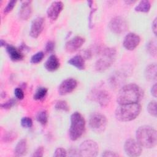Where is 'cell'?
<instances>
[{"mask_svg":"<svg viewBox=\"0 0 157 157\" xmlns=\"http://www.w3.org/2000/svg\"><path fill=\"white\" fill-rule=\"evenodd\" d=\"M27 150V141L26 139H22L16 145L14 154L16 156H21L26 154Z\"/></svg>","mask_w":157,"mask_h":157,"instance_id":"cell-19","label":"cell"},{"mask_svg":"<svg viewBox=\"0 0 157 157\" xmlns=\"http://www.w3.org/2000/svg\"><path fill=\"white\" fill-rule=\"evenodd\" d=\"M157 47H156V40L155 39L151 40L148 42L147 44V50L149 53L150 55L156 56L157 52Z\"/></svg>","mask_w":157,"mask_h":157,"instance_id":"cell-24","label":"cell"},{"mask_svg":"<svg viewBox=\"0 0 157 157\" xmlns=\"http://www.w3.org/2000/svg\"><path fill=\"white\" fill-rule=\"evenodd\" d=\"M156 25H157V22H156V18H155L152 23V30L154 33V34L156 35V31H157V28H156Z\"/></svg>","mask_w":157,"mask_h":157,"instance_id":"cell-40","label":"cell"},{"mask_svg":"<svg viewBox=\"0 0 157 157\" xmlns=\"http://www.w3.org/2000/svg\"><path fill=\"white\" fill-rule=\"evenodd\" d=\"M55 108L58 110H62L64 112H68L69 110V107L67 102L63 100L57 101L55 105Z\"/></svg>","mask_w":157,"mask_h":157,"instance_id":"cell-26","label":"cell"},{"mask_svg":"<svg viewBox=\"0 0 157 157\" xmlns=\"http://www.w3.org/2000/svg\"><path fill=\"white\" fill-rule=\"evenodd\" d=\"M124 149L126 155L132 157L138 156L142 153V146L133 139H129L125 142Z\"/></svg>","mask_w":157,"mask_h":157,"instance_id":"cell-9","label":"cell"},{"mask_svg":"<svg viewBox=\"0 0 157 157\" xmlns=\"http://www.w3.org/2000/svg\"><path fill=\"white\" fill-rule=\"evenodd\" d=\"M44 57V53L42 52H38L32 56L31 58V63L33 64H36L40 62Z\"/></svg>","mask_w":157,"mask_h":157,"instance_id":"cell-29","label":"cell"},{"mask_svg":"<svg viewBox=\"0 0 157 157\" xmlns=\"http://www.w3.org/2000/svg\"><path fill=\"white\" fill-rule=\"evenodd\" d=\"M151 93L152 94L153 96H154L155 98L157 96V85L156 83H155L151 89Z\"/></svg>","mask_w":157,"mask_h":157,"instance_id":"cell-39","label":"cell"},{"mask_svg":"<svg viewBox=\"0 0 157 157\" xmlns=\"http://www.w3.org/2000/svg\"><path fill=\"white\" fill-rule=\"evenodd\" d=\"M15 104V100L13 99H10L8 100L7 102L2 103L1 104V107L4 109H9L12 107H13Z\"/></svg>","mask_w":157,"mask_h":157,"instance_id":"cell-32","label":"cell"},{"mask_svg":"<svg viewBox=\"0 0 157 157\" xmlns=\"http://www.w3.org/2000/svg\"><path fill=\"white\" fill-rule=\"evenodd\" d=\"M44 26V18L42 17H37L33 19L31 23L29 34L33 38H37L42 33Z\"/></svg>","mask_w":157,"mask_h":157,"instance_id":"cell-11","label":"cell"},{"mask_svg":"<svg viewBox=\"0 0 157 157\" xmlns=\"http://www.w3.org/2000/svg\"><path fill=\"white\" fill-rule=\"evenodd\" d=\"M151 7V4L149 1L142 0L135 7V10L140 12H148Z\"/></svg>","mask_w":157,"mask_h":157,"instance_id":"cell-22","label":"cell"},{"mask_svg":"<svg viewBox=\"0 0 157 157\" xmlns=\"http://www.w3.org/2000/svg\"><path fill=\"white\" fill-rule=\"evenodd\" d=\"M17 137V134L14 131H9L4 134L2 137V140L6 142H11L15 140Z\"/></svg>","mask_w":157,"mask_h":157,"instance_id":"cell-27","label":"cell"},{"mask_svg":"<svg viewBox=\"0 0 157 157\" xmlns=\"http://www.w3.org/2000/svg\"><path fill=\"white\" fill-rule=\"evenodd\" d=\"M47 91H48V90L47 88H45V87L38 88L36 90V91L34 93V94L33 96L34 99H35V100L43 99L45 97V96L47 93Z\"/></svg>","mask_w":157,"mask_h":157,"instance_id":"cell-23","label":"cell"},{"mask_svg":"<svg viewBox=\"0 0 157 157\" xmlns=\"http://www.w3.org/2000/svg\"><path fill=\"white\" fill-rule=\"evenodd\" d=\"M117 55L116 50L113 48H105L102 57L98 59L95 63V69L98 72H103L109 69L114 63Z\"/></svg>","mask_w":157,"mask_h":157,"instance_id":"cell-5","label":"cell"},{"mask_svg":"<svg viewBox=\"0 0 157 157\" xmlns=\"http://www.w3.org/2000/svg\"><path fill=\"white\" fill-rule=\"evenodd\" d=\"M36 120L41 124H46L48 121V114L47 111L42 110L38 112L36 115Z\"/></svg>","mask_w":157,"mask_h":157,"instance_id":"cell-25","label":"cell"},{"mask_svg":"<svg viewBox=\"0 0 157 157\" xmlns=\"http://www.w3.org/2000/svg\"><path fill=\"white\" fill-rule=\"evenodd\" d=\"M79 152L80 156H96L99 151V147L95 141L86 140L80 145Z\"/></svg>","mask_w":157,"mask_h":157,"instance_id":"cell-7","label":"cell"},{"mask_svg":"<svg viewBox=\"0 0 157 157\" xmlns=\"http://www.w3.org/2000/svg\"><path fill=\"white\" fill-rule=\"evenodd\" d=\"M125 2H126V3H128H128H133V2H134V1H125Z\"/></svg>","mask_w":157,"mask_h":157,"instance_id":"cell-41","label":"cell"},{"mask_svg":"<svg viewBox=\"0 0 157 157\" xmlns=\"http://www.w3.org/2000/svg\"><path fill=\"white\" fill-rule=\"evenodd\" d=\"M156 64L155 63L148 65L145 71V76L148 80H156Z\"/></svg>","mask_w":157,"mask_h":157,"instance_id":"cell-21","label":"cell"},{"mask_svg":"<svg viewBox=\"0 0 157 157\" xmlns=\"http://www.w3.org/2000/svg\"><path fill=\"white\" fill-rule=\"evenodd\" d=\"M136 139L142 147L147 148H153L157 143L156 131L150 126H140L136 131Z\"/></svg>","mask_w":157,"mask_h":157,"instance_id":"cell-2","label":"cell"},{"mask_svg":"<svg viewBox=\"0 0 157 157\" xmlns=\"http://www.w3.org/2000/svg\"><path fill=\"white\" fill-rule=\"evenodd\" d=\"M60 63L58 58L55 55H51L44 64L45 68L50 71L53 72L57 70L59 67Z\"/></svg>","mask_w":157,"mask_h":157,"instance_id":"cell-17","label":"cell"},{"mask_svg":"<svg viewBox=\"0 0 157 157\" xmlns=\"http://www.w3.org/2000/svg\"><path fill=\"white\" fill-rule=\"evenodd\" d=\"M77 86V82L73 78L64 80L58 87V93L61 95H66L72 92Z\"/></svg>","mask_w":157,"mask_h":157,"instance_id":"cell-10","label":"cell"},{"mask_svg":"<svg viewBox=\"0 0 157 157\" xmlns=\"http://www.w3.org/2000/svg\"><path fill=\"white\" fill-rule=\"evenodd\" d=\"M68 155L69 156H80L79 150H77L76 148H70L68 151Z\"/></svg>","mask_w":157,"mask_h":157,"instance_id":"cell-38","label":"cell"},{"mask_svg":"<svg viewBox=\"0 0 157 157\" xmlns=\"http://www.w3.org/2000/svg\"><path fill=\"white\" fill-rule=\"evenodd\" d=\"M107 125V118L105 115L101 113H93L89 119V126L95 132H103Z\"/></svg>","mask_w":157,"mask_h":157,"instance_id":"cell-6","label":"cell"},{"mask_svg":"<svg viewBox=\"0 0 157 157\" xmlns=\"http://www.w3.org/2000/svg\"><path fill=\"white\" fill-rule=\"evenodd\" d=\"M140 41V38L137 34L130 33L124 37L123 45L126 49L133 50L139 45Z\"/></svg>","mask_w":157,"mask_h":157,"instance_id":"cell-12","label":"cell"},{"mask_svg":"<svg viewBox=\"0 0 157 157\" xmlns=\"http://www.w3.org/2000/svg\"><path fill=\"white\" fill-rule=\"evenodd\" d=\"M44 152V148L43 147H39L33 153L32 156L33 157H41L43 156Z\"/></svg>","mask_w":157,"mask_h":157,"instance_id":"cell-35","label":"cell"},{"mask_svg":"<svg viewBox=\"0 0 157 157\" xmlns=\"http://www.w3.org/2000/svg\"><path fill=\"white\" fill-rule=\"evenodd\" d=\"M31 2V1H21V4L18 12V15L21 19L23 20H28L31 17L32 13Z\"/></svg>","mask_w":157,"mask_h":157,"instance_id":"cell-15","label":"cell"},{"mask_svg":"<svg viewBox=\"0 0 157 157\" xmlns=\"http://www.w3.org/2000/svg\"><path fill=\"white\" fill-rule=\"evenodd\" d=\"M144 96L142 90L135 83L124 85L119 91L117 102L121 104L138 103Z\"/></svg>","mask_w":157,"mask_h":157,"instance_id":"cell-1","label":"cell"},{"mask_svg":"<svg viewBox=\"0 0 157 157\" xmlns=\"http://www.w3.org/2000/svg\"><path fill=\"white\" fill-rule=\"evenodd\" d=\"M110 31L115 34L123 33L128 28L126 20L121 16H117L111 19L109 24Z\"/></svg>","mask_w":157,"mask_h":157,"instance_id":"cell-8","label":"cell"},{"mask_svg":"<svg viewBox=\"0 0 157 157\" xmlns=\"http://www.w3.org/2000/svg\"><path fill=\"white\" fill-rule=\"evenodd\" d=\"M64 7V4L61 1L53 2L47 10V14L52 20H56Z\"/></svg>","mask_w":157,"mask_h":157,"instance_id":"cell-13","label":"cell"},{"mask_svg":"<svg viewBox=\"0 0 157 157\" xmlns=\"http://www.w3.org/2000/svg\"><path fill=\"white\" fill-rule=\"evenodd\" d=\"M5 47L11 60L13 61H18L21 60L23 58V55L20 51V50L16 47L9 44H6Z\"/></svg>","mask_w":157,"mask_h":157,"instance_id":"cell-16","label":"cell"},{"mask_svg":"<svg viewBox=\"0 0 157 157\" xmlns=\"http://www.w3.org/2000/svg\"><path fill=\"white\" fill-rule=\"evenodd\" d=\"M85 128V120L83 117L78 112H75L71 116V126L69 128V137L72 140H76L83 134Z\"/></svg>","mask_w":157,"mask_h":157,"instance_id":"cell-4","label":"cell"},{"mask_svg":"<svg viewBox=\"0 0 157 157\" xmlns=\"http://www.w3.org/2000/svg\"><path fill=\"white\" fill-rule=\"evenodd\" d=\"M67 63L79 70H83L85 68L84 58L81 55H75L70 58Z\"/></svg>","mask_w":157,"mask_h":157,"instance_id":"cell-18","label":"cell"},{"mask_svg":"<svg viewBox=\"0 0 157 157\" xmlns=\"http://www.w3.org/2000/svg\"><path fill=\"white\" fill-rule=\"evenodd\" d=\"M14 94L18 99L22 100L24 98V92L20 88H16L14 90Z\"/></svg>","mask_w":157,"mask_h":157,"instance_id":"cell-34","label":"cell"},{"mask_svg":"<svg viewBox=\"0 0 157 157\" xmlns=\"http://www.w3.org/2000/svg\"><path fill=\"white\" fill-rule=\"evenodd\" d=\"M102 156H105V157H116V156H118L119 155L114 151H110V150H107L105 151L102 153Z\"/></svg>","mask_w":157,"mask_h":157,"instance_id":"cell-36","label":"cell"},{"mask_svg":"<svg viewBox=\"0 0 157 157\" xmlns=\"http://www.w3.org/2000/svg\"><path fill=\"white\" fill-rule=\"evenodd\" d=\"M55 48V44L53 41H48L45 46V50L47 52H52Z\"/></svg>","mask_w":157,"mask_h":157,"instance_id":"cell-37","label":"cell"},{"mask_svg":"<svg viewBox=\"0 0 157 157\" xmlns=\"http://www.w3.org/2000/svg\"><path fill=\"white\" fill-rule=\"evenodd\" d=\"M16 2H17L16 1H9L7 3L6 7L4 9V13H8L10 12H11L12 10V9H13L14 6H15Z\"/></svg>","mask_w":157,"mask_h":157,"instance_id":"cell-33","label":"cell"},{"mask_svg":"<svg viewBox=\"0 0 157 157\" xmlns=\"http://www.w3.org/2000/svg\"><path fill=\"white\" fill-rule=\"evenodd\" d=\"M21 124L23 128H30L33 126V120L28 117H23L21 120Z\"/></svg>","mask_w":157,"mask_h":157,"instance_id":"cell-30","label":"cell"},{"mask_svg":"<svg viewBox=\"0 0 157 157\" xmlns=\"http://www.w3.org/2000/svg\"><path fill=\"white\" fill-rule=\"evenodd\" d=\"M84 42L85 39L82 37L75 36L66 43L65 49L67 52H74L82 46Z\"/></svg>","mask_w":157,"mask_h":157,"instance_id":"cell-14","label":"cell"},{"mask_svg":"<svg viewBox=\"0 0 157 157\" xmlns=\"http://www.w3.org/2000/svg\"><path fill=\"white\" fill-rule=\"evenodd\" d=\"M147 110L151 116L156 117V102L155 101H150L147 105Z\"/></svg>","mask_w":157,"mask_h":157,"instance_id":"cell-28","label":"cell"},{"mask_svg":"<svg viewBox=\"0 0 157 157\" xmlns=\"http://www.w3.org/2000/svg\"><path fill=\"white\" fill-rule=\"evenodd\" d=\"M67 152L63 148H57L53 154V156L55 157H64L67 155Z\"/></svg>","mask_w":157,"mask_h":157,"instance_id":"cell-31","label":"cell"},{"mask_svg":"<svg viewBox=\"0 0 157 157\" xmlns=\"http://www.w3.org/2000/svg\"><path fill=\"white\" fill-rule=\"evenodd\" d=\"M97 100L99 104L102 107L107 106L110 101V96L109 93L104 90L100 91L97 94Z\"/></svg>","mask_w":157,"mask_h":157,"instance_id":"cell-20","label":"cell"},{"mask_svg":"<svg viewBox=\"0 0 157 157\" xmlns=\"http://www.w3.org/2000/svg\"><path fill=\"white\" fill-rule=\"evenodd\" d=\"M140 111L141 106L139 103L121 104L115 110V117L120 121H129L138 117Z\"/></svg>","mask_w":157,"mask_h":157,"instance_id":"cell-3","label":"cell"}]
</instances>
